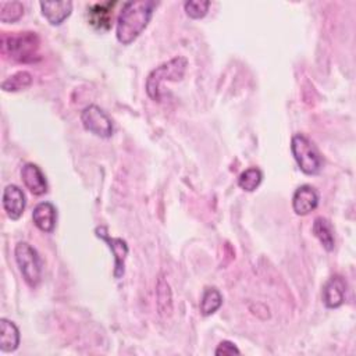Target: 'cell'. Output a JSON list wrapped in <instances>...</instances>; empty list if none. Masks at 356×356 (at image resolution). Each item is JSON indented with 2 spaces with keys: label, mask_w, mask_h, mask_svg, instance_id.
Returning <instances> with one entry per match:
<instances>
[{
  "label": "cell",
  "mask_w": 356,
  "mask_h": 356,
  "mask_svg": "<svg viewBox=\"0 0 356 356\" xmlns=\"http://www.w3.org/2000/svg\"><path fill=\"white\" fill-rule=\"evenodd\" d=\"M157 3L152 0L124 3L118 19L115 36L121 44L132 43L147 26Z\"/></svg>",
  "instance_id": "cell-1"
},
{
  "label": "cell",
  "mask_w": 356,
  "mask_h": 356,
  "mask_svg": "<svg viewBox=\"0 0 356 356\" xmlns=\"http://www.w3.org/2000/svg\"><path fill=\"white\" fill-rule=\"evenodd\" d=\"M39 36L36 32H14L1 35V54L10 60L32 64L40 60Z\"/></svg>",
  "instance_id": "cell-2"
},
{
  "label": "cell",
  "mask_w": 356,
  "mask_h": 356,
  "mask_svg": "<svg viewBox=\"0 0 356 356\" xmlns=\"http://www.w3.org/2000/svg\"><path fill=\"white\" fill-rule=\"evenodd\" d=\"M186 67L188 60L182 56H177L152 70L146 79V92L149 97L156 102H161V83L165 81H181L185 75Z\"/></svg>",
  "instance_id": "cell-3"
},
{
  "label": "cell",
  "mask_w": 356,
  "mask_h": 356,
  "mask_svg": "<svg viewBox=\"0 0 356 356\" xmlns=\"http://www.w3.org/2000/svg\"><path fill=\"white\" fill-rule=\"evenodd\" d=\"M291 152L299 167L306 175H317L323 168V159L314 143L303 134H296L291 140Z\"/></svg>",
  "instance_id": "cell-4"
},
{
  "label": "cell",
  "mask_w": 356,
  "mask_h": 356,
  "mask_svg": "<svg viewBox=\"0 0 356 356\" xmlns=\"http://www.w3.org/2000/svg\"><path fill=\"white\" fill-rule=\"evenodd\" d=\"M14 256L22 278L31 288H36L42 280V260L35 248L28 242H18Z\"/></svg>",
  "instance_id": "cell-5"
},
{
  "label": "cell",
  "mask_w": 356,
  "mask_h": 356,
  "mask_svg": "<svg viewBox=\"0 0 356 356\" xmlns=\"http://www.w3.org/2000/svg\"><path fill=\"white\" fill-rule=\"evenodd\" d=\"M81 121L86 131L99 138H110L113 135L111 118L96 104H89L82 110Z\"/></svg>",
  "instance_id": "cell-6"
},
{
  "label": "cell",
  "mask_w": 356,
  "mask_h": 356,
  "mask_svg": "<svg viewBox=\"0 0 356 356\" xmlns=\"http://www.w3.org/2000/svg\"><path fill=\"white\" fill-rule=\"evenodd\" d=\"M95 234L97 238H100L102 241H104L107 243V246L110 248V250L114 254V277L115 278H121L124 275L125 271V257L128 254V245L124 239L121 238H113L108 235L107 228L106 227H97L95 229Z\"/></svg>",
  "instance_id": "cell-7"
},
{
  "label": "cell",
  "mask_w": 356,
  "mask_h": 356,
  "mask_svg": "<svg viewBox=\"0 0 356 356\" xmlns=\"http://www.w3.org/2000/svg\"><path fill=\"white\" fill-rule=\"evenodd\" d=\"M318 192L312 185H300L292 196V209L298 216H307L318 206Z\"/></svg>",
  "instance_id": "cell-8"
},
{
  "label": "cell",
  "mask_w": 356,
  "mask_h": 356,
  "mask_svg": "<svg viewBox=\"0 0 356 356\" xmlns=\"http://www.w3.org/2000/svg\"><path fill=\"white\" fill-rule=\"evenodd\" d=\"M26 206L25 195L22 189L14 184H10L3 191V209L8 218L18 220Z\"/></svg>",
  "instance_id": "cell-9"
},
{
  "label": "cell",
  "mask_w": 356,
  "mask_h": 356,
  "mask_svg": "<svg viewBox=\"0 0 356 356\" xmlns=\"http://www.w3.org/2000/svg\"><path fill=\"white\" fill-rule=\"evenodd\" d=\"M346 281L342 275H332L323 286V302L328 309H337L342 306L345 300Z\"/></svg>",
  "instance_id": "cell-10"
},
{
  "label": "cell",
  "mask_w": 356,
  "mask_h": 356,
  "mask_svg": "<svg viewBox=\"0 0 356 356\" xmlns=\"http://www.w3.org/2000/svg\"><path fill=\"white\" fill-rule=\"evenodd\" d=\"M21 179L24 185L31 191L33 195H44L47 192V181L42 170L33 164V163H26L21 168Z\"/></svg>",
  "instance_id": "cell-11"
},
{
  "label": "cell",
  "mask_w": 356,
  "mask_h": 356,
  "mask_svg": "<svg viewBox=\"0 0 356 356\" xmlns=\"http://www.w3.org/2000/svg\"><path fill=\"white\" fill-rule=\"evenodd\" d=\"M115 1H102L93 3L88 7V18L93 28L100 31H107L111 25L113 7Z\"/></svg>",
  "instance_id": "cell-12"
},
{
  "label": "cell",
  "mask_w": 356,
  "mask_h": 356,
  "mask_svg": "<svg viewBox=\"0 0 356 356\" xmlns=\"http://www.w3.org/2000/svg\"><path fill=\"white\" fill-rule=\"evenodd\" d=\"M33 224L42 232H53L57 221V210L50 202H40L33 207L32 211Z\"/></svg>",
  "instance_id": "cell-13"
},
{
  "label": "cell",
  "mask_w": 356,
  "mask_h": 356,
  "mask_svg": "<svg viewBox=\"0 0 356 356\" xmlns=\"http://www.w3.org/2000/svg\"><path fill=\"white\" fill-rule=\"evenodd\" d=\"M39 6L43 17L51 25H60L65 18L70 17L72 11L71 1H40Z\"/></svg>",
  "instance_id": "cell-14"
},
{
  "label": "cell",
  "mask_w": 356,
  "mask_h": 356,
  "mask_svg": "<svg viewBox=\"0 0 356 356\" xmlns=\"http://www.w3.org/2000/svg\"><path fill=\"white\" fill-rule=\"evenodd\" d=\"M19 345V330L17 325L7 320L0 318V349L1 352H14Z\"/></svg>",
  "instance_id": "cell-15"
},
{
  "label": "cell",
  "mask_w": 356,
  "mask_h": 356,
  "mask_svg": "<svg viewBox=\"0 0 356 356\" xmlns=\"http://www.w3.org/2000/svg\"><path fill=\"white\" fill-rule=\"evenodd\" d=\"M313 234L320 241V243L323 245V248L327 252L334 250V248H335L334 228L325 217H316V220L313 222Z\"/></svg>",
  "instance_id": "cell-16"
},
{
  "label": "cell",
  "mask_w": 356,
  "mask_h": 356,
  "mask_svg": "<svg viewBox=\"0 0 356 356\" xmlns=\"http://www.w3.org/2000/svg\"><path fill=\"white\" fill-rule=\"evenodd\" d=\"M222 305V296L214 286H207L200 300V313L203 316H211Z\"/></svg>",
  "instance_id": "cell-17"
},
{
  "label": "cell",
  "mask_w": 356,
  "mask_h": 356,
  "mask_svg": "<svg viewBox=\"0 0 356 356\" xmlns=\"http://www.w3.org/2000/svg\"><path fill=\"white\" fill-rule=\"evenodd\" d=\"M32 85V75L28 71H18L3 81L1 89L4 92H18Z\"/></svg>",
  "instance_id": "cell-18"
},
{
  "label": "cell",
  "mask_w": 356,
  "mask_h": 356,
  "mask_svg": "<svg viewBox=\"0 0 356 356\" xmlns=\"http://www.w3.org/2000/svg\"><path fill=\"white\" fill-rule=\"evenodd\" d=\"M261 181H263V172L257 167H250L239 175L238 185L246 192H253L256 188H259Z\"/></svg>",
  "instance_id": "cell-19"
},
{
  "label": "cell",
  "mask_w": 356,
  "mask_h": 356,
  "mask_svg": "<svg viewBox=\"0 0 356 356\" xmlns=\"http://www.w3.org/2000/svg\"><path fill=\"white\" fill-rule=\"evenodd\" d=\"M24 14V6L19 1H0V21L4 24L18 21Z\"/></svg>",
  "instance_id": "cell-20"
},
{
  "label": "cell",
  "mask_w": 356,
  "mask_h": 356,
  "mask_svg": "<svg viewBox=\"0 0 356 356\" xmlns=\"http://www.w3.org/2000/svg\"><path fill=\"white\" fill-rule=\"evenodd\" d=\"M171 291L167 281L161 277L157 282V307L161 314L171 313Z\"/></svg>",
  "instance_id": "cell-21"
},
{
  "label": "cell",
  "mask_w": 356,
  "mask_h": 356,
  "mask_svg": "<svg viewBox=\"0 0 356 356\" xmlns=\"http://www.w3.org/2000/svg\"><path fill=\"white\" fill-rule=\"evenodd\" d=\"M209 7H210V1L207 0H189V1H185L184 4L186 15L193 19L203 18L207 14Z\"/></svg>",
  "instance_id": "cell-22"
},
{
  "label": "cell",
  "mask_w": 356,
  "mask_h": 356,
  "mask_svg": "<svg viewBox=\"0 0 356 356\" xmlns=\"http://www.w3.org/2000/svg\"><path fill=\"white\" fill-rule=\"evenodd\" d=\"M217 356H231V355H239L241 350L236 348V345L231 341H222L218 343L216 352Z\"/></svg>",
  "instance_id": "cell-23"
}]
</instances>
